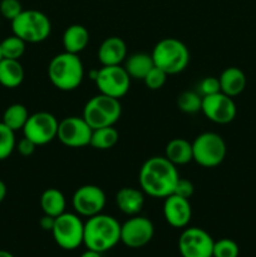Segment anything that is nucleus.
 I'll use <instances>...</instances> for the list:
<instances>
[{
  "label": "nucleus",
  "mask_w": 256,
  "mask_h": 257,
  "mask_svg": "<svg viewBox=\"0 0 256 257\" xmlns=\"http://www.w3.org/2000/svg\"><path fill=\"white\" fill-rule=\"evenodd\" d=\"M58 124L59 122L52 113L37 112L29 115L23 133L37 146H44L57 138Z\"/></svg>",
  "instance_id": "obj_10"
},
{
  "label": "nucleus",
  "mask_w": 256,
  "mask_h": 257,
  "mask_svg": "<svg viewBox=\"0 0 256 257\" xmlns=\"http://www.w3.org/2000/svg\"><path fill=\"white\" fill-rule=\"evenodd\" d=\"M155 235V226L145 216H131L120 225V242L131 248H141L151 242Z\"/></svg>",
  "instance_id": "obj_13"
},
{
  "label": "nucleus",
  "mask_w": 256,
  "mask_h": 257,
  "mask_svg": "<svg viewBox=\"0 0 256 257\" xmlns=\"http://www.w3.org/2000/svg\"><path fill=\"white\" fill-rule=\"evenodd\" d=\"M120 242V223L113 216L99 213L84 223L83 245L88 250L105 252Z\"/></svg>",
  "instance_id": "obj_2"
},
{
  "label": "nucleus",
  "mask_w": 256,
  "mask_h": 257,
  "mask_svg": "<svg viewBox=\"0 0 256 257\" xmlns=\"http://www.w3.org/2000/svg\"><path fill=\"white\" fill-rule=\"evenodd\" d=\"M221 92L233 98L240 95L246 88V75L240 68L228 67L218 77Z\"/></svg>",
  "instance_id": "obj_20"
},
{
  "label": "nucleus",
  "mask_w": 256,
  "mask_h": 257,
  "mask_svg": "<svg viewBox=\"0 0 256 257\" xmlns=\"http://www.w3.org/2000/svg\"><path fill=\"white\" fill-rule=\"evenodd\" d=\"M94 83L99 93L119 99L130 90L131 78L120 65H105L98 69Z\"/></svg>",
  "instance_id": "obj_9"
},
{
  "label": "nucleus",
  "mask_w": 256,
  "mask_h": 257,
  "mask_svg": "<svg viewBox=\"0 0 256 257\" xmlns=\"http://www.w3.org/2000/svg\"><path fill=\"white\" fill-rule=\"evenodd\" d=\"M79 257H103V256L100 252H97V251H93V250H88L87 248V251L83 252Z\"/></svg>",
  "instance_id": "obj_38"
},
{
  "label": "nucleus",
  "mask_w": 256,
  "mask_h": 257,
  "mask_svg": "<svg viewBox=\"0 0 256 257\" xmlns=\"http://www.w3.org/2000/svg\"><path fill=\"white\" fill-rule=\"evenodd\" d=\"M23 10L24 9L19 0H2L0 2V17L10 22H13Z\"/></svg>",
  "instance_id": "obj_32"
},
{
  "label": "nucleus",
  "mask_w": 256,
  "mask_h": 257,
  "mask_svg": "<svg viewBox=\"0 0 256 257\" xmlns=\"http://www.w3.org/2000/svg\"><path fill=\"white\" fill-rule=\"evenodd\" d=\"M193 192H195L193 183L188 180H183V178H180V180H178L177 185H176L175 187V191H173L175 195L181 196V197L183 198H188V200H190L191 196L193 195Z\"/></svg>",
  "instance_id": "obj_34"
},
{
  "label": "nucleus",
  "mask_w": 256,
  "mask_h": 257,
  "mask_svg": "<svg viewBox=\"0 0 256 257\" xmlns=\"http://www.w3.org/2000/svg\"><path fill=\"white\" fill-rule=\"evenodd\" d=\"M25 47H27V43L14 34L9 35L0 42L2 55L5 59L19 60L24 55L25 49H27Z\"/></svg>",
  "instance_id": "obj_27"
},
{
  "label": "nucleus",
  "mask_w": 256,
  "mask_h": 257,
  "mask_svg": "<svg viewBox=\"0 0 256 257\" xmlns=\"http://www.w3.org/2000/svg\"><path fill=\"white\" fill-rule=\"evenodd\" d=\"M213 238L200 227H187L178 238V251L182 257H212Z\"/></svg>",
  "instance_id": "obj_11"
},
{
  "label": "nucleus",
  "mask_w": 256,
  "mask_h": 257,
  "mask_svg": "<svg viewBox=\"0 0 256 257\" xmlns=\"http://www.w3.org/2000/svg\"><path fill=\"white\" fill-rule=\"evenodd\" d=\"M7 192H8L7 185L0 180V203H2L3 201H4V198L7 197Z\"/></svg>",
  "instance_id": "obj_37"
},
{
  "label": "nucleus",
  "mask_w": 256,
  "mask_h": 257,
  "mask_svg": "<svg viewBox=\"0 0 256 257\" xmlns=\"http://www.w3.org/2000/svg\"><path fill=\"white\" fill-rule=\"evenodd\" d=\"M54 222H55V217H52V216L49 215H44L42 218H40L39 225L44 231H50V232H52L53 227H54Z\"/></svg>",
  "instance_id": "obj_36"
},
{
  "label": "nucleus",
  "mask_w": 256,
  "mask_h": 257,
  "mask_svg": "<svg viewBox=\"0 0 256 257\" xmlns=\"http://www.w3.org/2000/svg\"><path fill=\"white\" fill-rule=\"evenodd\" d=\"M202 105V97L197 92L186 90L177 97V107L181 112L193 114L201 110Z\"/></svg>",
  "instance_id": "obj_28"
},
{
  "label": "nucleus",
  "mask_w": 256,
  "mask_h": 257,
  "mask_svg": "<svg viewBox=\"0 0 256 257\" xmlns=\"http://www.w3.org/2000/svg\"><path fill=\"white\" fill-rule=\"evenodd\" d=\"M218 92H221V88H220L218 78L216 77L203 78L197 85V93L201 95V97L215 94V93H218Z\"/></svg>",
  "instance_id": "obj_33"
},
{
  "label": "nucleus",
  "mask_w": 256,
  "mask_h": 257,
  "mask_svg": "<svg viewBox=\"0 0 256 257\" xmlns=\"http://www.w3.org/2000/svg\"><path fill=\"white\" fill-rule=\"evenodd\" d=\"M201 112L211 122L217 124H227L235 119L237 108L232 98L226 95L225 93L218 92L202 97Z\"/></svg>",
  "instance_id": "obj_15"
},
{
  "label": "nucleus",
  "mask_w": 256,
  "mask_h": 257,
  "mask_svg": "<svg viewBox=\"0 0 256 257\" xmlns=\"http://www.w3.org/2000/svg\"><path fill=\"white\" fill-rule=\"evenodd\" d=\"M115 205L124 215H138L145 205V192L135 187L120 188L115 195Z\"/></svg>",
  "instance_id": "obj_18"
},
{
  "label": "nucleus",
  "mask_w": 256,
  "mask_h": 257,
  "mask_svg": "<svg viewBox=\"0 0 256 257\" xmlns=\"http://www.w3.org/2000/svg\"><path fill=\"white\" fill-rule=\"evenodd\" d=\"M155 67L160 68L168 75L178 74L187 68L190 63V52L185 43L176 38H165L160 40L151 53Z\"/></svg>",
  "instance_id": "obj_4"
},
{
  "label": "nucleus",
  "mask_w": 256,
  "mask_h": 257,
  "mask_svg": "<svg viewBox=\"0 0 256 257\" xmlns=\"http://www.w3.org/2000/svg\"><path fill=\"white\" fill-rule=\"evenodd\" d=\"M48 78L57 89L74 90L82 84L84 67L78 54L63 52L52 58L48 65Z\"/></svg>",
  "instance_id": "obj_3"
},
{
  "label": "nucleus",
  "mask_w": 256,
  "mask_h": 257,
  "mask_svg": "<svg viewBox=\"0 0 256 257\" xmlns=\"http://www.w3.org/2000/svg\"><path fill=\"white\" fill-rule=\"evenodd\" d=\"M178 180L177 168L165 156L148 158L138 173L141 190L153 198H166L172 195Z\"/></svg>",
  "instance_id": "obj_1"
},
{
  "label": "nucleus",
  "mask_w": 256,
  "mask_h": 257,
  "mask_svg": "<svg viewBox=\"0 0 256 257\" xmlns=\"http://www.w3.org/2000/svg\"><path fill=\"white\" fill-rule=\"evenodd\" d=\"M155 67L153 58L147 53H135L124 60V69L128 73L131 79H145L152 68Z\"/></svg>",
  "instance_id": "obj_23"
},
{
  "label": "nucleus",
  "mask_w": 256,
  "mask_h": 257,
  "mask_svg": "<svg viewBox=\"0 0 256 257\" xmlns=\"http://www.w3.org/2000/svg\"><path fill=\"white\" fill-rule=\"evenodd\" d=\"M3 59V55H2V49H0V60Z\"/></svg>",
  "instance_id": "obj_40"
},
{
  "label": "nucleus",
  "mask_w": 256,
  "mask_h": 257,
  "mask_svg": "<svg viewBox=\"0 0 256 257\" xmlns=\"http://www.w3.org/2000/svg\"><path fill=\"white\" fill-rule=\"evenodd\" d=\"M118 140H119V133L115 130L114 125L97 128V130H93L89 146L100 151L110 150L117 145Z\"/></svg>",
  "instance_id": "obj_25"
},
{
  "label": "nucleus",
  "mask_w": 256,
  "mask_h": 257,
  "mask_svg": "<svg viewBox=\"0 0 256 257\" xmlns=\"http://www.w3.org/2000/svg\"><path fill=\"white\" fill-rule=\"evenodd\" d=\"M93 130L83 117H67L59 120L57 138L69 148H82L89 146Z\"/></svg>",
  "instance_id": "obj_14"
},
{
  "label": "nucleus",
  "mask_w": 256,
  "mask_h": 257,
  "mask_svg": "<svg viewBox=\"0 0 256 257\" xmlns=\"http://www.w3.org/2000/svg\"><path fill=\"white\" fill-rule=\"evenodd\" d=\"M168 74L163 72L162 69L157 67H153L152 69L148 72V74L146 75L143 82H145L146 87L151 90H158L166 84V80H167Z\"/></svg>",
  "instance_id": "obj_31"
},
{
  "label": "nucleus",
  "mask_w": 256,
  "mask_h": 257,
  "mask_svg": "<svg viewBox=\"0 0 256 257\" xmlns=\"http://www.w3.org/2000/svg\"><path fill=\"white\" fill-rule=\"evenodd\" d=\"M53 238L60 248L67 251L75 250L83 245L84 238V222L80 216L73 212H64L55 217L52 230Z\"/></svg>",
  "instance_id": "obj_8"
},
{
  "label": "nucleus",
  "mask_w": 256,
  "mask_h": 257,
  "mask_svg": "<svg viewBox=\"0 0 256 257\" xmlns=\"http://www.w3.org/2000/svg\"><path fill=\"white\" fill-rule=\"evenodd\" d=\"M40 207L44 215L58 217L65 212L67 207L65 196L58 188H47L40 196Z\"/></svg>",
  "instance_id": "obj_24"
},
{
  "label": "nucleus",
  "mask_w": 256,
  "mask_h": 257,
  "mask_svg": "<svg viewBox=\"0 0 256 257\" xmlns=\"http://www.w3.org/2000/svg\"><path fill=\"white\" fill-rule=\"evenodd\" d=\"M105 193L99 186L84 185L77 188L72 197V206L74 212L83 217H93L104 210Z\"/></svg>",
  "instance_id": "obj_12"
},
{
  "label": "nucleus",
  "mask_w": 256,
  "mask_h": 257,
  "mask_svg": "<svg viewBox=\"0 0 256 257\" xmlns=\"http://www.w3.org/2000/svg\"><path fill=\"white\" fill-rule=\"evenodd\" d=\"M13 34L25 43L37 44L49 38L52 33V23L48 15L35 9L23 10L12 22Z\"/></svg>",
  "instance_id": "obj_5"
},
{
  "label": "nucleus",
  "mask_w": 256,
  "mask_h": 257,
  "mask_svg": "<svg viewBox=\"0 0 256 257\" xmlns=\"http://www.w3.org/2000/svg\"><path fill=\"white\" fill-rule=\"evenodd\" d=\"M127 58V45L119 37H109L104 39L98 48V60L105 65H120Z\"/></svg>",
  "instance_id": "obj_17"
},
{
  "label": "nucleus",
  "mask_w": 256,
  "mask_h": 257,
  "mask_svg": "<svg viewBox=\"0 0 256 257\" xmlns=\"http://www.w3.org/2000/svg\"><path fill=\"white\" fill-rule=\"evenodd\" d=\"M29 112H28V108L24 104H20V103H14V104H10L7 109L4 110V114H3V120L5 125L13 130L14 132L17 131H23L25 123H27L28 118H29Z\"/></svg>",
  "instance_id": "obj_26"
},
{
  "label": "nucleus",
  "mask_w": 256,
  "mask_h": 257,
  "mask_svg": "<svg viewBox=\"0 0 256 257\" xmlns=\"http://www.w3.org/2000/svg\"><path fill=\"white\" fill-rule=\"evenodd\" d=\"M24 68L19 60L5 59L0 60V84L5 88L19 87L24 80Z\"/></svg>",
  "instance_id": "obj_22"
},
{
  "label": "nucleus",
  "mask_w": 256,
  "mask_h": 257,
  "mask_svg": "<svg viewBox=\"0 0 256 257\" xmlns=\"http://www.w3.org/2000/svg\"><path fill=\"white\" fill-rule=\"evenodd\" d=\"M165 157L175 166L187 165L193 161L192 143L185 138H173L166 146Z\"/></svg>",
  "instance_id": "obj_21"
},
{
  "label": "nucleus",
  "mask_w": 256,
  "mask_h": 257,
  "mask_svg": "<svg viewBox=\"0 0 256 257\" xmlns=\"http://www.w3.org/2000/svg\"><path fill=\"white\" fill-rule=\"evenodd\" d=\"M15 146H17L15 132L0 122V161L9 158L10 155L14 152Z\"/></svg>",
  "instance_id": "obj_29"
},
{
  "label": "nucleus",
  "mask_w": 256,
  "mask_h": 257,
  "mask_svg": "<svg viewBox=\"0 0 256 257\" xmlns=\"http://www.w3.org/2000/svg\"><path fill=\"white\" fill-rule=\"evenodd\" d=\"M240 248L231 238H221L213 243L212 257H238Z\"/></svg>",
  "instance_id": "obj_30"
},
{
  "label": "nucleus",
  "mask_w": 256,
  "mask_h": 257,
  "mask_svg": "<svg viewBox=\"0 0 256 257\" xmlns=\"http://www.w3.org/2000/svg\"><path fill=\"white\" fill-rule=\"evenodd\" d=\"M0 257H14V255H13V253H10L9 251L0 250Z\"/></svg>",
  "instance_id": "obj_39"
},
{
  "label": "nucleus",
  "mask_w": 256,
  "mask_h": 257,
  "mask_svg": "<svg viewBox=\"0 0 256 257\" xmlns=\"http://www.w3.org/2000/svg\"><path fill=\"white\" fill-rule=\"evenodd\" d=\"M122 114L119 99L99 93L90 98L84 105L82 117L92 130L114 125Z\"/></svg>",
  "instance_id": "obj_6"
},
{
  "label": "nucleus",
  "mask_w": 256,
  "mask_h": 257,
  "mask_svg": "<svg viewBox=\"0 0 256 257\" xmlns=\"http://www.w3.org/2000/svg\"><path fill=\"white\" fill-rule=\"evenodd\" d=\"M64 52L79 54L89 44V32L80 24H73L63 33L62 38Z\"/></svg>",
  "instance_id": "obj_19"
},
{
  "label": "nucleus",
  "mask_w": 256,
  "mask_h": 257,
  "mask_svg": "<svg viewBox=\"0 0 256 257\" xmlns=\"http://www.w3.org/2000/svg\"><path fill=\"white\" fill-rule=\"evenodd\" d=\"M193 161L205 168H213L223 162L227 153L226 143L215 132H203L192 142Z\"/></svg>",
  "instance_id": "obj_7"
},
{
  "label": "nucleus",
  "mask_w": 256,
  "mask_h": 257,
  "mask_svg": "<svg viewBox=\"0 0 256 257\" xmlns=\"http://www.w3.org/2000/svg\"><path fill=\"white\" fill-rule=\"evenodd\" d=\"M37 147L38 146L27 137H23L22 140L17 143V146H15L18 152H19L22 156H24V157H29V156H32L33 153L35 152V150H37Z\"/></svg>",
  "instance_id": "obj_35"
},
{
  "label": "nucleus",
  "mask_w": 256,
  "mask_h": 257,
  "mask_svg": "<svg viewBox=\"0 0 256 257\" xmlns=\"http://www.w3.org/2000/svg\"><path fill=\"white\" fill-rule=\"evenodd\" d=\"M163 217L172 227H187L192 217V207L188 198H183L175 193L167 196L163 202Z\"/></svg>",
  "instance_id": "obj_16"
}]
</instances>
